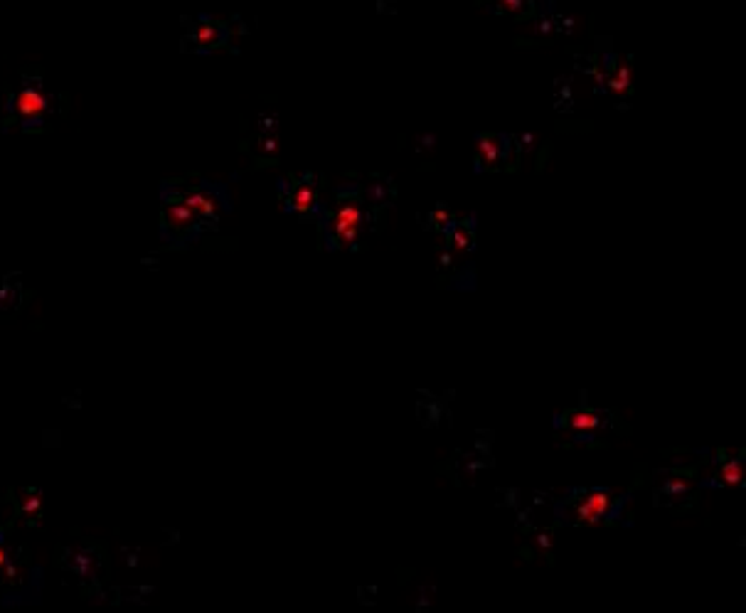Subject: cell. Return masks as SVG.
<instances>
[{"label": "cell", "instance_id": "obj_3", "mask_svg": "<svg viewBox=\"0 0 746 613\" xmlns=\"http://www.w3.org/2000/svg\"><path fill=\"white\" fill-rule=\"evenodd\" d=\"M227 40V30L222 22H215L212 18H197V20H187V32L183 47L185 50H195V53H209L219 47L222 42Z\"/></svg>", "mask_w": 746, "mask_h": 613}, {"label": "cell", "instance_id": "obj_5", "mask_svg": "<svg viewBox=\"0 0 746 613\" xmlns=\"http://www.w3.org/2000/svg\"><path fill=\"white\" fill-rule=\"evenodd\" d=\"M18 515H22L28 525H40V520H42L40 490H35V488L22 490L20 498H18Z\"/></svg>", "mask_w": 746, "mask_h": 613}, {"label": "cell", "instance_id": "obj_2", "mask_svg": "<svg viewBox=\"0 0 746 613\" xmlns=\"http://www.w3.org/2000/svg\"><path fill=\"white\" fill-rule=\"evenodd\" d=\"M160 200H163V212H160V237L168 244L183 247L190 240H195V234L205 227V222L197 217V212L185 200H180L163 183L160 187Z\"/></svg>", "mask_w": 746, "mask_h": 613}, {"label": "cell", "instance_id": "obj_1", "mask_svg": "<svg viewBox=\"0 0 746 613\" xmlns=\"http://www.w3.org/2000/svg\"><path fill=\"white\" fill-rule=\"evenodd\" d=\"M60 116V96L45 86L40 72H22L18 84L8 92L5 99V119L3 128L20 134H37L45 131L47 124Z\"/></svg>", "mask_w": 746, "mask_h": 613}, {"label": "cell", "instance_id": "obj_4", "mask_svg": "<svg viewBox=\"0 0 746 613\" xmlns=\"http://www.w3.org/2000/svg\"><path fill=\"white\" fill-rule=\"evenodd\" d=\"M609 495L603 493V490H596V493H591L589 498L584 500L579 505V510H577V520L579 522H599L606 515V510H609Z\"/></svg>", "mask_w": 746, "mask_h": 613}, {"label": "cell", "instance_id": "obj_6", "mask_svg": "<svg viewBox=\"0 0 746 613\" xmlns=\"http://www.w3.org/2000/svg\"><path fill=\"white\" fill-rule=\"evenodd\" d=\"M357 229V212L353 208H345L338 212V232L345 234V240H350Z\"/></svg>", "mask_w": 746, "mask_h": 613}, {"label": "cell", "instance_id": "obj_8", "mask_svg": "<svg viewBox=\"0 0 746 613\" xmlns=\"http://www.w3.org/2000/svg\"><path fill=\"white\" fill-rule=\"evenodd\" d=\"M11 560H12V552H11V547H8V542H5V535L0 532V576H5V569H8Z\"/></svg>", "mask_w": 746, "mask_h": 613}, {"label": "cell", "instance_id": "obj_7", "mask_svg": "<svg viewBox=\"0 0 746 613\" xmlns=\"http://www.w3.org/2000/svg\"><path fill=\"white\" fill-rule=\"evenodd\" d=\"M571 427L577 431H589V429L596 427V416L589 414V412H579V414L571 416Z\"/></svg>", "mask_w": 746, "mask_h": 613}]
</instances>
